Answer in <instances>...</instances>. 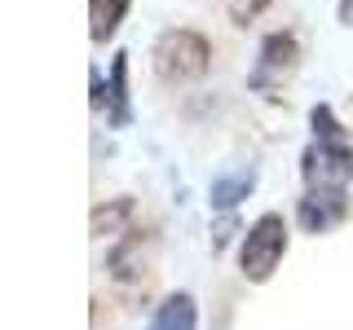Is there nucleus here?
Masks as SVG:
<instances>
[{
	"instance_id": "nucleus-9",
	"label": "nucleus",
	"mask_w": 353,
	"mask_h": 330,
	"mask_svg": "<svg viewBox=\"0 0 353 330\" xmlns=\"http://www.w3.org/2000/svg\"><path fill=\"white\" fill-rule=\"evenodd\" d=\"M146 330H199V304L190 291H172L154 304Z\"/></svg>"
},
{
	"instance_id": "nucleus-15",
	"label": "nucleus",
	"mask_w": 353,
	"mask_h": 330,
	"mask_svg": "<svg viewBox=\"0 0 353 330\" xmlns=\"http://www.w3.org/2000/svg\"><path fill=\"white\" fill-rule=\"evenodd\" d=\"M336 14H340V22H345V27H353V0H340Z\"/></svg>"
},
{
	"instance_id": "nucleus-8",
	"label": "nucleus",
	"mask_w": 353,
	"mask_h": 330,
	"mask_svg": "<svg viewBox=\"0 0 353 330\" xmlns=\"http://www.w3.org/2000/svg\"><path fill=\"white\" fill-rule=\"evenodd\" d=\"M252 190H256V168H234V172H216L212 185H208V203H212V212H234V207L243 203V198H252Z\"/></svg>"
},
{
	"instance_id": "nucleus-12",
	"label": "nucleus",
	"mask_w": 353,
	"mask_h": 330,
	"mask_svg": "<svg viewBox=\"0 0 353 330\" xmlns=\"http://www.w3.org/2000/svg\"><path fill=\"white\" fill-rule=\"evenodd\" d=\"M265 9H270V0H230V22H234V27H248Z\"/></svg>"
},
{
	"instance_id": "nucleus-13",
	"label": "nucleus",
	"mask_w": 353,
	"mask_h": 330,
	"mask_svg": "<svg viewBox=\"0 0 353 330\" xmlns=\"http://www.w3.org/2000/svg\"><path fill=\"white\" fill-rule=\"evenodd\" d=\"M239 234V220H234V212H221V220L212 225V256H221V251L230 247V238Z\"/></svg>"
},
{
	"instance_id": "nucleus-3",
	"label": "nucleus",
	"mask_w": 353,
	"mask_h": 330,
	"mask_svg": "<svg viewBox=\"0 0 353 330\" xmlns=\"http://www.w3.org/2000/svg\"><path fill=\"white\" fill-rule=\"evenodd\" d=\"M208 66H212V44H208V36H199L190 27L163 31L159 44H154V75L163 84L199 80V75H208Z\"/></svg>"
},
{
	"instance_id": "nucleus-14",
	"label": "nucleus",
	"mask_w": 353,
	"mask_h": 330,
	"mask_svg": "<svg viewBox=\"0 0 353 330\" xmlns=\"http://www.w3.org/2000/svg\"><path fill=\"white\" fill-rule=\"evenodd\" d=\"M88 102H93V110H106V84H102V71H88Z\"/></svg>"
},
{
	"instance_id": "nucleus-10",
	"label": "nucleus",
	"mask_w": 353,
	"mask_h": 330,
	"mask_svg": "<svg viewBox=\"0 0 353 330\" xmlns=\"http://www.w3.org/2000/svg\"><path fill=\"white\" fill-rule=\"evenodd\" d=\"M132 124V102H128V53L110 58V80H106V128H128Z\"/></svg>"
},
{
	"instance_id": "nucleus-6",
	"label": "nucleus",
	"mask_w": 353,
	"mask_h": 330,
	"mask_svg": "<svg viewBox=\"0 0 353 330\" xmlns=\"http://www.w3.org/2000/svg\"><path fill=\"white\" fill-rule=\"evenodd\" d=\"M146 247H150V234H146V229H128V234H119L115 242H110V251H106V273L119 286H124V282H137L141 269H146Z\"/></svg>"
},
{
	"instance_id": "nucleus-2",
	"label": "nucleus",
	"mask_w": 353,
	"mask_h": 330,
	"mask_svg": "<svg viewBox=\"0 0 353 330\" xmlns=\"http://www.w3.org/2000/svg\"><path fill=\"white\" fill-rule=\"evenodd\" d=\"M287 247H292V229H287V220H283L279 212H261L248 229H243V242H239V273H243L252 286L270 282L274 273H279Z\"/></svg>"
},
{
	"instance_id": "nucleus-4",
	"label": "nucleus",
	"mask_w": 353,
	"mask_h": 330,
	"mask_svg": "<svg viewBox=\"0 0 353 330\" xmlns=\"http://www.w3.org/2000/svg\"><path fill=\"white\" fill-rule=\"evenodd\" d=\"M296 66H301V40H296V31H270V36L261 40V53H256V66H252L248 75V88L261 97H279L283 84L296 75Z\"/></svg>"
},
{
	"instance_id": "nucleus-1",
	"label": "nucleus",
	"mask_w": 353,
	"mask_h": 330,
	"mask_svg": "<svg viewBox=\"0 0 353 330\" xmlns=\"http://www.w3.org/2000/svg\"><path fill=\"white\" fill-rule=\"evenodd\" d=\"M309 128H314V141L301 154L305 185H349L353 181V141H349L345 124L336 119V110L314 106L309 110Z\"/></svg>"
},
{
	"instance_id": "nucleus-11",
	"label": "nucleus",
	"mask_w": 353,
	"mask_h": 330,
	"mask_svg": "<svg viewBox=\"0 0 353 330\" xmlns=\"http://www.w3.org/2000/svg\"><path fill=\"white\" fill-rule=\"evenodd\" d=\"M132 0H88V36L93 44H106L110 36L119 31V22H124Z\"/></svg>"
},
{
	"instance_id": "nucleus-7",
	"label": "nucleus",
	"mask_w": 353,
	"mask_h": 330,
	"mask_svg": "<svg viewBox=\"0 0 353 330\" xmlns=\"http://www.w3.org/2000/svg\"><path fill=\"white\" fill-rule=\"evenodd\" d=\"M137 220V203L132 198H106L88 212V238L93 242H115L119 234H128Z\"/></svg>"
},
{
	"instance_id": "nucleus-5",
	"label": "nucleus",
	"mask_w": 353,
	"mask_h": 330,
	"mask_svg": "<svg viewBox=\"0 0 353 330\" xmlns=\"http://www.w3.org/2000/svg\"><path fill=\"white\" fill-rule=\"evenodd\" d=\"M353 203H349V185H305L301 203H296V225L305 234H331L349 220Z\"/></svg>"
}]
</instances>
